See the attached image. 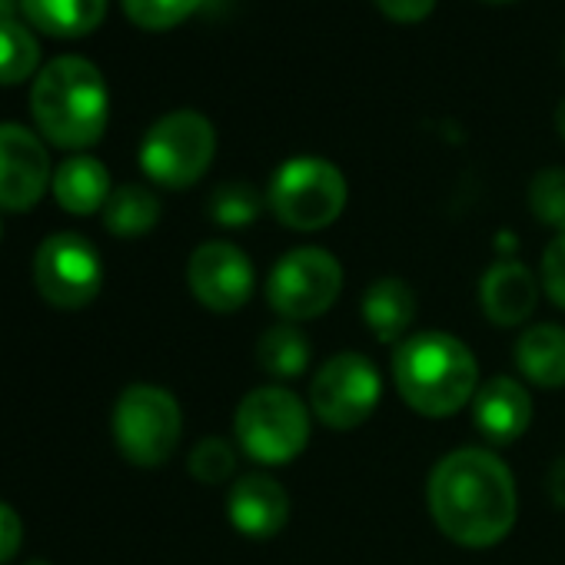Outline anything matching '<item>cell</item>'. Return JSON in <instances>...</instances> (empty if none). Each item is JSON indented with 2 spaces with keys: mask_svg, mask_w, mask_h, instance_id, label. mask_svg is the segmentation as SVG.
Returning a JSON list of instances; mask_svg holds the SVG:
<instances>
[{
  "mask_svg": "<svg viewBox=\"0 0 565 565\" xmlns=\"http://www.w3.org/2000/svg\"><path fill=\"white\" fill-rule=\"evenodd\" d=\"M393 376L403 399L423 416H452L479 390L472 350L449 333H419L399 343Z\"/></svg>",
  "mask_w": 565,
  "mask_h": 565,
  "instance_id": "3957f363",
  "label": "cell"
},
{
  "mask_svg": "<svg viewBox=\"0 0 565 565\" xmlns=\"http://www.w3.org/2000/svg\"><path fill=\"white\" fill-rule=\"evenodd\" d=\"M555 127H558V134L565 137V100H562L558 110H555Z\"/></svg>",
  "mask_w": 565,
  "mask_h": 565,
  "instance_id": "4dcf8cb0",
  "label": "cell"
},
{
  "mask_svg": "<svg viewBox=\"0 0 565 565\" xmlns=\"http://www.w3.org/2000/svg\"><path fill=\"white\" fill-rule=\"evenodd\" d=\"M363 320L380 343H399L416 320V294L403 279H380L363 297Z\"/></svg>",
  "mask_w": 565,
  "mask_h": 565,
  "instance_id": "e0dca14e",
  "label": "cell"
},
{
  "mask_svg": "<svg viewBox=\"0 0 565 565\" xmlns=\"http://www.w3.org/2000/svg\"><path fill=\"white\" fill-rule=\"evenodd\" d=\"M203 0H124L127 18L143 31H167L183 24Z\"/></svg>",
  "mask_w": 565,
  "mask_h": 565,
  "instance_id": "d4e9b609",
  "label": "cell"
},
{
  "mask_svg": "<svg viewBox=\"0 0 565 565\" xmlns=\"http://www.w3.org/2000/svg\"><path fill=\"white\" fill-rule=\"evenodd\" d=\"M31 114L51 143L64 150L94 147L104 137L110 117L104 74L74 54L51 61L34 81Z\"/></svg>",
  "mask_w": 565,
  "mask_h": 565,
  "instance_id": "7a4b0ae2",
  "label": "cell"
},
{
  "mask_svg": "<svg viewBox=\"0 0 565 565\" xmlns=\"http://www.w3.org/2000/svg\"><path fill=\"white\" fill-rule=\"evenodd\" d=\"M213 153V124L196 110H173L147 130L140 143V167L153 183L167 190H183L210 170Z\"/></svg>",
  "mask_w": 565,
  "mask_h": 565,
  "instance_id": "8992f818",
  "label": "cell"
},
{
  "mask_svg": "<svg viewBox=\"0 0 565 565\" xmlns=\"http://www.w3.org/2000/svg\"><path fill=\"white\" fill-rule=\"evenodd\" d=\"M290 519V495L269 476H246L230 492V522L249 539H273Z\"/></svg>",
  "mask_w": 565,
  "mask_h": 565,
  "instance_id": "5bb4252c",
  "label": "cell"
},
{
  "mask_svg": "<svg viewBox=\"0 0 565 565\" xmlns=\"http://www.w3.org/2000/svg\"><path fill=\"white\" fill-rule=\"evenodd\" d=\"M21 535H24L21 515H18L8 502H0V565L11 562V558L18 555Z\"/></svg>",
  "mask_w": 565,
  "mask_h": 565,
  "instance_id": "83f0119b",
  "label": "cell"
},
{
  "mask_svg": "<svg viewBox=\"0 0 565 565\" xmlns=\"http://www.w3.org/2000/svg\"><path fill=\"white\" fill-rule=\"evenodd\" d=\"M157 220H160V200L137 183L114 190L104 206V223L114 236H143L147 230L157 226Z\"/></svg>",
  "mask_w": 565,
  "mask_h": 565,
  "instance_id": "44dd1931",
  "label": "cell"
},
{
  "mask_svg": "<svg viewBox=\"0 0 565 565\" xmlns=\"http://www.w3.org/2000/svg\"><path fill=\"white\" fill-rule=\"evenodd\" d=\"M380 393L383 383L376 366L360 353H340L317 373L310 386V403L317 419L343 433L363 426L373 416Z\"/></svg>",
  "mask_w": 565,
  "mask_h": 565,
  "instance_id": "30bf717a",
  "label": "cell"
},
{
  "mask_svg": "<svg viewBox=\"0 0 565 565\" xmlns=\"http://www.w3.org/2000/svg\"><path fill=\"white\" fill-rule=\"evenodd\" d=\"M376 8L396 24H416V21L429 18L436 0H376Z\"/></svg>",
  "mask_w": 565,
  "mask_h": 565,
  "instance_id": "f1b7e54d",
  "label": "cell"
},
{
  "mask_svg": "<svg viewBox=\"0 0 565 565\" xmlns=\"http://www.w3.org/2000/svg\"><path fill=\"white\" fill-rule=\"evenodd\" d=\"M18 4H21V0H0V24H4V21H14Z\"/></svg>",
  "mask_w": 565,
  "mask_h": 565,
  "instance_id": "f546056e",
  "label": "cell"
},
{
  "mask_svg": "<svg viewBox=\"0 0 565 565\" xmlns=\"http://www.w3.org/2000/svg\"><path fill=\"white\" fill-rule=\"evenodd\" d=\"M482 313L495 327H519L532 317L539 300V282L519 259H502L492 269H486L479 287Z\"/></svg>",
  "mask_w": 565,
  "mask_h": 565,
  "instance_id": "9a60e30c",
  "label": "cell"
},
{
  "mask_svg": "<svg viewBox=\"0 0 565 565\" xmlns=\"http://www.w3.org/2000/svg\"><path fill=\"white\" fill-rule=\"evenodd\" d=\"M186 282L193 297L213 313H233L246 307L253 294V263L233 243H203L186 263Z\"/></svg>",
  "mask_w": 565,
  "mask_h": 565,
  "instance_id": "8fae6325",
  "label": "cell"
},
{
  "mask_svg": "<svg viewBox=\"0 0 565 565\" xmlns=\"http://www.w3.org/2000/svg\"><path fill=\"white\" fill-rule=\"evenodd\" d=\"M562 61H565V51H562Z\"/></svg>",
  "mask_w": 565,
  "mask_h": 565,
  "instance_id": "836d02e7",
  "label": "cell"
},
{
  "mask_svg": "<svg viewBox=\"0 0 565 565\" xmlns=\"http://www.w3.org/2000/svg\"><path fill=\"white\" fill-rule=\"evenodd\" d=\"M104 282L100 253L81 233H54L34 253V287L57 310H81Z\"/></svg>",
  "mask_w": 565,
  "mask_h": 565,
  "instance_id": "9c48e42d",
  "label": "cell"
},
{
  "mask_svg": "<svg viewBox=\"0 0 565 565\" xmlns=\"http://www.w3.org/2000/svg\"><path fill=\"white\" fill-rule=\"evenodd\" d=\"M343 290V266L320 246H300L282 256L266 279V303L287 320L303 323L327 313Z\"/></svg>",
  "mask_w": 565,
  "mask_h": 565,
  "instance_id": "52a82bcc",
  "label": "cell"
},
{
  "mask_svg": "<svg viewBox=\"0 0 565 565\" xmlns=\"http://www.w3.org/2000/svg\"><path fill=\"white\" fill-rule=\"evenodd\" d=\"M233 466H236V456L223 439H203L190 456V472L206 486H216V482L230 479Z\"/></svg>",
  "mask_w": 565,
  "mask_h": 565,
  "instance_id": "484cf974",
  "label": "cell"
},
{
  "mask_svg": "<svg viewBox=\"0 0 565 565\" xmlns=\"http://www.w3.org/2000/svg\"><path fill=\"white\" fill-rule=\"evenodd\" d=\"M542 282L552 303L565 310V233H558L542 256Z\"/></svg>",
  "mask_w": 565,
  "mask_h": 565,
  "instance_id": "4316f807",
  "label": "cell"
},
{
  "mask_svg": "<svg viewBox=\"0 0 565 565\" xmlns=\"http://www.w3.org/2000/svg\"><path fill=\"white\" fill-rule=\"evenodd\" d=\"M259 193L249 183H223L210 196V216L220 226H249L259 216Z\"/></svg>",
  "mask_w": 565,
  "mask_h": 565,
  "instance_id": "603a6c76",
  "label": "cell"
},
{
  "mask_svg": "<svg viewBox=\"0 0 565 565\" xmlns=\"http://www.w3.org/2000/svg\"><path fill=\"white\" fill-rule=\"evenodd\" d=\"M492 4H505V0H492Z\"/></svg>",
  "mask_w": 565,
  "mask_h": 565,
  "instance_id": "d6a6232c",
  "label": "cell"
},
{
  "mask_svg": "<svg viewBox=\"0 0 565 565\" xmlns=\"http://www.w3.org/2000/svg\"><path fill=\"white\" fill-rule=\"evenodd\" d=\"M429 512L459 545L486 548L515 525V479L509 466L486 449H456L429 476Z\"/></svg>",
  "mask_w": 565,
  "mask_h": 565,
  "instance_id": "6da1fadb",
  "label": "cell"
},
{
  "mask_svg": "<svg viewBox=\"0 0 565 565\" xmlns=\"http://www.w3.org/2000/svg\"><path fill=\"white\" fill-rule=\"evenodd\" d=\"M347 177L320 157H297L287 160L269 180V210L276 220L290 230H323L330 226L347 206Z\"/></svg>",
  "mask_w": 565,
  "mask_h": 565,
  "instance_id": "5b68a950",
  "label": "cell"
},
{
  "mask_svg": "<svg viewBox=\"0 0 565 565\" xmlns=\"http://www.w3.org/2000/svg\"><path fill=\"white\" fill-rule=\"evenodd\" d=\"M54 196L74 216H90L110 200V173L94 157H71L54 173Z\"/></svg>",
  "mask_w": 565,
  "mask_h": 565,
  "instance_id": "2e32d148",
  "label": "cell"
},
{
  "mask_svg": "<svg viewBox=\"0 0 565 565\" xmlns=\"http://www.w3.org/2000/svg\"><path fill=\"white\" fill-rule=\"evenodd\" d=\"M529 206L542 223L558 226L565 233V170L562 167H548L535 173L529 186Z\"/></svg>",
  "mask_w": 565,
  "mask_h": 565,
  "instance_id": "cb8c5ba5",
  "label": "cell"
},
{
  "mask_svg": "<svg viewBox=\"0 0 565 565\" xmlns=\"http://www.w3.org/2000/svg\"><path fill=\"white\" fill-rule=\"evenodd\" d=\"M183 416L177 399L160 386H130L114 406L117 449L134 466H163L180 446Z\"/></svg>",
  "mask_w": 565,
  "mask_h": 565,
  "instance_id": "ba28073f",
  "label": "cell"
},
{
  "mask_svg": "<svg viewBox=\"0 0 565 565\" xmlns=\"http://www.w3.org/2000/svg\"><path fill=\"white\" fill-rule=\"evenodd\" d=\"M41 64V47L21 21L0 24V84H24Z\"/></svg>",
  "mask_w": 565,
  "mask_h": 565,
  "instance_id": "7402d4cb",
  "label": "cell"
},
{
  "mask_svg": "<svg viewBox=\"0 0 565 565\" xmlns=\"http://www.w3.org/2000/svg\"><path fill=\"white\" fill-rule=\"evenodd\" d=\"M515 363L535 386H565V330L552 323L529 327L515 343Z\"/></svg>",
  "mask_w": 565,
  "mask_h": 565,
  "instance_id": "ac0fdd59",
  "label": "cell"
},
{
  "mask_svg": "<svg viewBox=\"0 0 565 565\" xmlns=\"http://www.w3.org/2000/svg\"><path fill=\"white\" fill-rule=\"evenodd\" d=\"M51 183V157L38 134L0 124V210H34Z\"/></svg>",
  "mask_w": 565,
  "mask_h": 565,
  "instance_id": "7c38bea8",
  "label": "cell"
},
{
  "mask_svg": "<svg viewBox=\"0 0 565 565\" xmlns=\"http://www.w3.org/2000/svg\"><path fill=\"white\" fill-rule=\"evenodd\" d=\"M472 416L486 439L515 443L532 423V399L525 386L512 376L486 380L472 396Z\"/></svg>",
  "mask_w": 565,
  "mask_h": 565,
  "instance_id": "4fadbf2b",
  "label": "cell"
},
{
  "mask_svg": "<svg viewBox=\"0 0 565 565\" xmlns=\"http://www.w3.org/2000/svg\"><path fill=\"white\" fill-rule=\"evenodd\" d=\"M28 565H51V562H44V558H34V562H28Z\"/></svg>",
  "mask_w": 565,
  "mask_h": 565,
  "instance_id": "1f68e13d",
  "label": "cell"
},
{
  "mask_svg": "<svg viewBox=\"0 0 565 565\" xmlns=\"http://www.w3.org/2000/svg\"><path fill=\"white\" fill-rule=\"evenodd\" d=\"M243 452L266 466L297 459L310 443V413L303 399L282 386H263L243 396L233 416Z\"/></svg>",
  "mask_w": 565,
  "mask_h": 565,
  "instance_id": "277c9868",
  "label": "cell"
},
{
  "mask_svg": "<svg viewBox=\"0 0 565 565\" xmlns=\"http://www.w3.org/2000/svg\"><path fill=\"white\" fill-rule=\"evenodd\" d=\"M21 11L51 38H84L100 28L107 0H21Z\"/></svg>",
  "mask_w": 565,
  "mask_h": 565,
  "instance_id": "d6986e66",
  "label": "cell"
},
{
  "mask_svg": "<svg viewBox=\"0 0 565 565\" xmlns=\"http://www.w3.org/2000/svg\"><path fill=\"white\" fill-rule=\"evenodd\" d=\"M256 360L266 376H273L279 383H290V380L303 376L310 366V340L303 337V330L297 323H276L273 330H266L259 337Z\"/></svg>",
  "mask_w": 565,
  "mask_h": 565,
  "instance_id": "ffe728a7",
  "label": "cell"
}]
</instances>
